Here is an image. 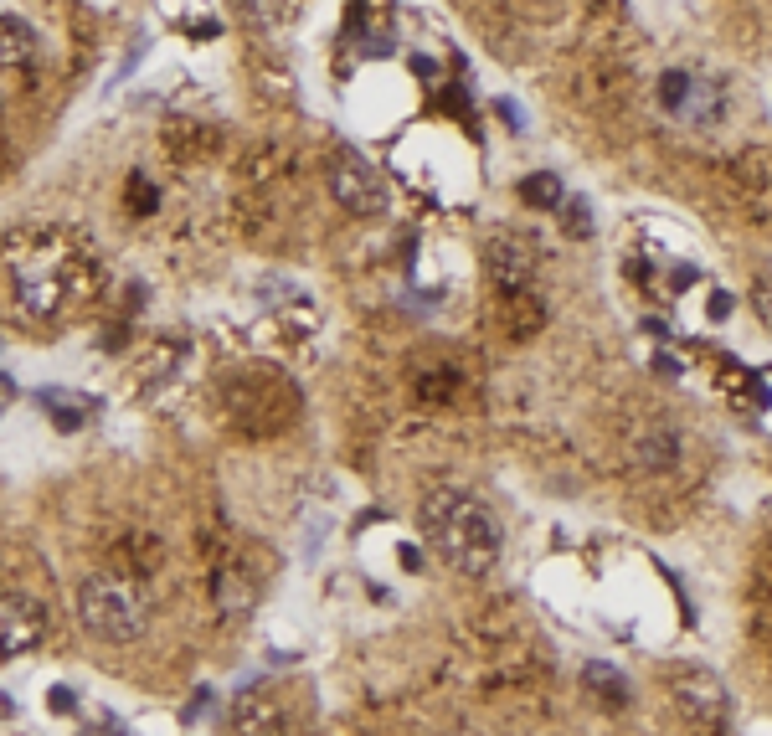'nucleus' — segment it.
<instances>
[{"instance_id": "obj_1", "label": "nucleus", "mask_w": 772, "mask_h": 736, "mask_svg": "<svg viewBox=\"0 0 772 736\" xmlns=\"http://www.w3.org/2000/svg\"><path fill=\"white\" fill-rule=\"evenodd\" d=\"M423 536L453 572L484 577L505 551V525L469 489H433L423 500Z\"/></svg>"}, {"instance_id": "obj_2", "label": "nucleus", "mask_w": 772, "mask_h": 736, "mask_svg": "<svg viewBox=\"0 0 772 736\" xmlns=\"http://www.w3.org/2000/svg\"><path fill=\"white\" fill-rule=\"evenodd\" d=\"M78 623L98 644H134L150 628V592L124 572H98L78 587Z\"/></svg>"}, {"instance_id": "obj_3", "label": "nucleus", "mask_w": 772, "mask_h": 736, "mask_svg": "<svg viewBox=\"0 0 772 736\" xmlns=\"http://www.w3.org/2000/svg\"><path fill=\"white\" fill-rule=\"evenodd\" d=\"M670 690H675L680 716H685L695 731H706V736L726 731V721H731V700H726V690H721V680H716L711 670H680Z\"/></svg>"}, {"instance_id": "obj_4", "label": "nucleus", "mask_w": 772, "mask_h": 736, "mask_svg": "<svg viewBox=\"0 0 772 736\" xmlns=\"http://www.w3.org/2000/svg\"><path fill=\"white\" fill-rule=\"evenodd\" d=\"M330 196H335V206H345L350 217H371V212H381V201H386L376 170L356 150H340L330 160Z\"/></svg>"}, {"instance_id": "obj_5", "label": "nucleus", "mask_w": 772, "mask_h": 736, "mask_svg": "<svg viewBox=\"0 0 772 736\" xmlns=\"http://www.w3.org/2000/svg\"><path fill=\"white\" fill-rule=\"evenodd\" d=\"M47 634V608L21 592H0V654H31Z\"/></svg>"}, {"instance_id": "obj_6", "label": "nucleus", "mask_w": 772, "mask_h": 736, "mask_svg": "<svg viewBox=\"0 0 772 736\" xmlns=\"http://www.w3.org/2000/svg\"><path fill=\"white\" fill-rule=\"evenodd\" d=\"M489 273H495V284H500L505 294H525V289H531V273H536L531 242L515 237V232L489 237Z\"/></svg>"}, {"instance_id": "obj_7", "label": "nucleus", "mask_w": 772, "mask_h": 736, "mask_svg": "<svg viewBox=\"0 0 772 736\" xmlns=\"http://www.w3.org/2000/svg\"><path fill=\"white\" fill-rule=\"evenodd\" d=\"M37 407L52 417L62 433H78L88 417H93L98 402H93V397H78V392H62V387H42V392H37Z\"/></svg>"}, {"instance_id": "obj_8", "label": "nucleus", "mask_w": 772, "mask_h": 736, "mask_svg": "<svg viewBox=\"0 0 772 736\" xmlns=\"http://www.w3.org/2000/svg\"><path fill=\"white\" fill-rule=\"evenodd\" d=\"M37 57V31L16 16H0V67H21Z\"/></svg>"}, {"instance_id": "obj_9", "label": "nucleus", "mask_w": 772, "mask_h": 736, "mask_svg": "<svg viewBox=\"0 0 772 736\" xmlns=\"http://www.w3.org/2000/svg\"><path fill=\"white\" fill-rule=\"evenodd\" d=\"M582 680H587V690H598V695H603V706H613V711L628 706V680L613 670V664H598V659H592L587 670H582Z\"/></svg>"}, {"instance_id": "obj_10", "label": "nucleus", "mask_w": 772, "mask_h": 736, "mask_svg": "<svg viewBox=\"0 0 772 736\" xmlns=\"http://www.w3.org/2000/svg\"><path fill=\"white\" fill-rule=\"evenodd\" d=\"M520 196L531 206H541V212H556V206L567 201V186H561V175L536 170V175H525V181H520Z\"/></svg>"}, {"instance_id": "obj_11", "label": "nucleus", "mask_w": 772, "mask_h": 736, "mask_svg": "<svg viewBox=\"0 0 772 736\" xmlns=\"http://www.w3.org/2000/svg\"><path fill=\"white\" fill-rule=\"evenodd\" d=\"M690 93H695V78L685 73V67H670V73H659V109L664 114H685V103H690Z\"/></svg>"}, {"instance_id": "obj_12", "label": "nucleus", "mask_w": 772, "mask_h": 736, "mask_svg": "<svg viewBox=\"0 0 772 736\" xmlns=\"http://www.w3.org/2000/svg\"><path fill=\"white\" fill-rule=\"evenodd\" d=\"M675 448H680L675 433L664 428V433H649V438L639 443V459H644L649 469H670V464H675Z\"/></svg>"}, {"instance_id": "obj_13", "label": "nucleus", "mask_w": 772, "mask_h": 736, "mask_svg": "<svg viewBox=\"0 0 772 736\" xmlns=\"http://www.w3.org/2000/svg\"><path fill=\"white\" fill-rule=\"evenodd\" d=\"M556 212H561V222H567V232H572V237H592V206H587L582 196H577V201L567 196V201L556 206Z\"/></svg>"}, {"instance_id": "obj_14", "label": "nucleus", "mask_w": 772, "mask_h": 736, "mask_svg": "<svg viewBox=\"0 0 772 736\" xmlns=\"http://www.w3.org/2000/svg\"><path fill=\"white\" fill-rule=\"evenodd\" d=\"M47 700H52V716H78V695L67 690V685H52Z\"/></svg>"}, {"instance_id": "obj_15", "label": "nucleus", "mask_w": 772, "mask_h": 736, "mask_svg": "<svg viewBox=\"0 0 772 736\" xmlns=\"http://www.w3.org/2000/svg\"><path fill=\"white\" fill-rule=\"evenodd\" d=\"M752 304H757V314H762V320L772 325V278H767V273L757 278V289H752Z\"/></svg>"}, {"instance_id": "obj_16", "label": "nucleus", "mask_w": 772, "mask_h": 736, "mask_svg": "<svg viewBox=\"0 0 772 736\" xmlns=\"http://www.w3.org/2000/svg\"><path fill=\"white\" fill-rule=\"evenodd\" d=\"M500 114L510 119V129H515V134L525 129V119H520V109H515V103H510V98H500Z\"/></svg>"}, {"instance_id": "obj_17", "label": "nucleus", "mask_w": 772, "mask_h": 736, "mask_svg": "<svg viewBox=\"0 0 772 736\" xmlns=\"http://www.w3.org/2000/svg\"><path fill=\"white\" fill-rule=\"evenodd\" d=\"M731 314V294H711V320H726Z\"/></svg>"}, {"instance_id": "obj_18", "label": "nucleus", "mask_w": 772, "mask_h": 736, "mask_svg": "<svg viewBox=\"0 0 772 736\" xmlns=\"http://www.w3.org/2000/svg\"><path fill=\"white\" fill-rule=\"evenodd\" d=\"M654 371H659V376H680V361H675V356H654Z\"/></svg>"}, {"instance_id": "obj_19", "label": "nucleus", "mask_w": 772, "mask_h": 736, "mask_svg": "<svg viewBox=\"0 0 772 736\" xmlns=\"http://www.w3.org/2000/svg\"><path fill=\"white\" fill-rule=\"evenodd\" d=\"M11 392H16V387H11V381H6V376H0V412H6V402H11Z\"/></svg>"}, {"instance_id": "obj_20", "label": "nucleus", "mask_w": 772, "mask_h": 736, "mask_svg": "<svg viewBox=\"0 0 772 736\" xmlns=\"http://www.w3.org/2000/svg\"><path fill=\"white\" fill-rule=\"evenodd\" d=\"M11 711H16V700H11V695H0V721H6Z\"/></svg>"}]
</instances>
